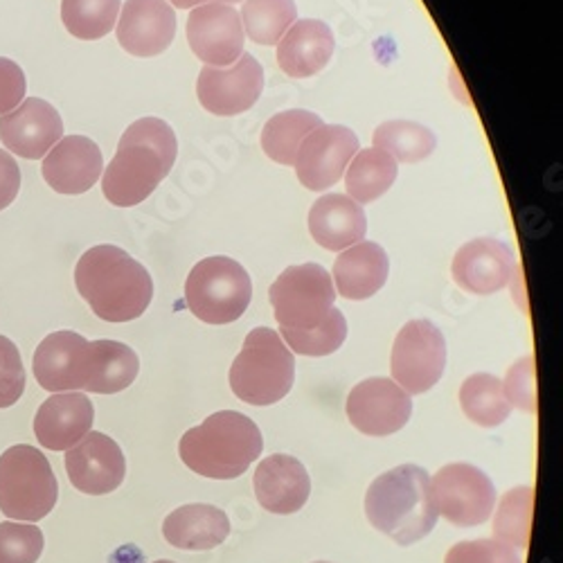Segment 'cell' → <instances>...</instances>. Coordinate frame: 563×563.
<instances>
[{
	"label": "cell",
	"mask_w": 563,
	"mask_h": 563,
	"mask_svg": "<svg viewBox=\"0 0 563 563\" xmlns=\"http://www.w3.org/2000/svg\"><path fill=\"white\" fill-rule=\"evenodd\" d=\"M176 154V135L165 120H135L122 133L118 152L104 169L102 192L107 201L118 208L143 203L169 176Z\"/></svg>",
	"instance_id": "cell-1"
},
{
	"label": "cell",
	"mask_w": 563,
	"mask_h": 563,
	"mask_svg": "<svg viewBox=\"0 0 563 563\" xmlns=\"http://www.w3.org/2000/svg\"><path fill=\"white\" fill-rule=\"evenodd\" d=\"M75 285L90 311L107 322L140 318L154 298L150 271L111 244L92 246L79 257Z\"/></svg>",
	"instance_id": "cell-2"
},
{
	"label": "cell",
	"mask_w": 563,
	"mask_h": 563,
	"mask_svg": "<svg viewBox=\"0 0 563 563\" xmlns=\"http://www.w3.org/2000/svg\"><path fill=\"white\" fill-rule=\"evenodd\" d=\"M365 514L372 528L397 545H412L429 537L438 523V509L427 468L401 464L382 474L365 494Z\"/></svg>",
	"instance_id": "cell-3"
},
{
	"label": "cell",
	"mask_w": 563,
	"mask_h": 563,
	"mask_svg": "<svg viewBox=\"0 0 563 563\" xmlns=\"http://www.w3.org/2000/svg\"><path fill=\"white\" fill-rule=\"evenodd\" d=\"M264 438L255 421L238 410L210 415L180 438L178 453L187 468L212 481L240 478L262 455Z\"/></svg>",
	"instance_id": "cell-4"
},
{
	"label": "cell",
	"mask_w": 563,
	"mask_h": 563,
	"mask_svg": "<svg viewBox=\"0 0 563 563\" xmlns=\"http://www.w3.org/2000/svg\"><path fill=\"white\" fill-rule=\"evenodd\" d=\"M296 361L287 343L268 327L253 330L230 367L234 397L251 406H273L291 393Z\"/></svg>",
	"instance_id": "cell-5"
},
{
	"label": "cell",
	"mask_w": 563,
	"mask_h": 563,
	"mask_svg": "<svg viewBox=\"0 0 563 563\" xmlns=\"http://www.w3.org/2000/svg\"><path fill=\"white\" fill-rule=\"evenodd\" d=\"M57 498L59 483L38 449L16 444L0 455V511L8 519L36 523L55 509Z\"/></svg>",
	"instance_id": "cell-6"
},
{
	"label": "cell",
	"mask_w": 563,
	"mask_h": 563,
	"mask_svg": "<svg viewBox=\"0 0 563 563\" xmlns=\"http://www.w3.org/2000/svg\"><path fill=\"white\" fill-rule=\"evenodd\" d=\"M253 298L251 275L230 257L217 255L201 260L185 282V302L208 324L240 320Z\"/></svg>",
	"instance_id": "cell-7"
},
{
	"label": "cell",
	"mask_w": 563,
	"mask_h": 563,
	"mask_svg": "<svg viewBox=\"0 0 563 563\" xmlns=\"http://www.w3.org/2000/svg\"><path fill=\"white\" fill-rule=\"evenodd\" d=\"M332 275L320 264L289 266L268 291L279 332H309L324 324L336 311Z\"/></svg>",
	"instance_id": "cell-8"
},
{
	"label": "cell",
	"mask_w": 563,
	"mask_h": 563,
	"mask_svg": "<svg viewBox=\"0 0 563 563\" xmlns=\"http://www.w3.org/2000/svg\"><path fill=\"white\" fill-rule=\"evenodd\" d=\"M446 367V341L431 320H410L393 345L395 384L408 395H424L440 384Z\"/></svg>",
	"instance_id": "cell-9"
},
{
	"label": "cell",
	"mask_w": 563,
	"mask_h": 563,
	"mask_svg": "<svg viewBox=\"0 0 563 563\" xmlns=\"http://www.w3.org/2000/svg\"><path fill=\"white\" fill-rule=\"evenodd\" d=\"M438 516L457 528H476L492 519L496 505L494 483L478 466L453 462L431 481Z\"/></svg>",
	"instance_id": "cell-10"
},
{
	"label": "cell",
	"mask_w": 563,
	"mask_h": 563,
	"mask_svg": "<svg viewBox=\"0 0 563 563\" xmlns=\"http://www.w3.org/2000/svg\"><path fill=\"white\" fill-rule=\"evenodd\" d=\"M358 152V137L343 124H322L311 131L296 156V174L311 192H324L341 180Z\"/></svg>",
	"instance_id": "cell-11"
},
{
	"label": "cell",
	"mask_w": 563,
	"mask_h": 563,
	"mask_svg": "<svg viewBox=\"0 0 563 563\" xmlns=\"http://www.w3.org/2000/svg\"><path fill=\"white\" fill-rule=\"evenodd\" d=\"M345 410L356 431L372 438H386L408 424L412 399L393 379L372 377L352 388Z\"/></svg>",
	"instance_id": "cell-12"
},
{
	"label": "cell",
	"mask_w": 563,
	"mask_h": 563,
	"mask_svg": "<svg viewBox=\"0 0 563 563\" xmlns=\"http://www.w3.org/2000/svg\"><path fill=\"white\" fill-rule=\"evenodd\" d=\"M264 90V68L260 62L244 53L238 62L225 68L203 66L197 96L206 111L214 115H240L246 113L262 96Z\"/></svg>",
	"instance_id": "cell-13"
},
{
	"label": "cell",
	"mask_w": 563,
	"mask_h": 563,
	"mask_svg": "<svg viewBox=\"0 0 563 563\" xmlns=\"http://www.w3.org/2000/svg\"><path fill=\"white\" fill-rule=\"evenodd\" d=\"M185 34L192 53L206 66L225 68L244 55V25L232 5L208 3L195 8Z\"/></svg>",
	"instance_id": "cell-14"
},
{
	"label": "cell",
	"mask_w": 563,
	"mask_h": 563,
	"mask_svg": "<svg viewBox=\"0 0 563 563\" xmlns=\"http://www.w3.org/2000/svg\"><path fill=\"white\" fill-rule=\"evenodd\" d=\"M66 472L75 489L88 496L115 492L126 476V460L115 440L90 431L66 451Z\"/></svg>",
	"instance_id": "cell-15"
},
{
	"label": "cell",
	"mask_w": 563,
	"mask_h": 563,
	"mask_svg": "<svg viewBox=\"0 0 563 563\" xmlns=\"http://www.w3.org/2000/svg\"><path fill=\"white\" fill-rule=\"evenodd\" d=\"M64 137L59 111L41 98H25L14 111L0 115V140L5 150L25 158H45Z\"/></svg>",
	"instance_id": "cell-16"
},
{
	"label": "cell",
	"mask_w": 563,
	"mask_h": 563,
	"mask_svg": "<svg viewBox=\"0 0 563 563\" xmlns=\"http://www.w3.org/2000/svg\"><path fill=\"white\" fill-rule=\"evenodd\" d=\"M32 367L43 390L55 395L84 390L90 372V343L75 332H55L36 347Z\"/></svg>",
	"instance_id": "cell-17"
},
{
	"label": "cell",
	"mask_w": 563,
	"mask_h": 563,
	"mask_svg": "<svg viewBox=\"0 0 563 563\" xmlns=\"http://www.w3.org/2000/svg\"><path fill=\"white\" fill-rule=\"evenodd\" d=\"M115 32L129 55L156 57L169 48L176 36V12L167 0H126Z\"/></svg>",
	"instance_id": "cell-18"
},
{
	"label": "cell",
	"mask_w": 563,
	"mask_h": 563,
	"mask_svg": "<svg viewBox=\"0 0 563 563\" xmlns=\"http://www.w3.org/2000/svg\"><path fill=\"white\" fill-rule=\"evenodd\" d=\"M104 172V158L98 147L86 135H68L45 154L41 174L59 195H84L100 180Z\"/></svg>",
	"instance_id": "cell-19"
},
{
	"label": "cell",
	"mask_w": 563,
	"mask_h": 563,
	"mask_svg": "<svg viewBox=\"0 0 563 563\" xmlns=\"http://www.w3.org/2000/svg\"><path fill=\"white\" fill-rule=\"evenodd\" d=\"M451 273L455 285L466 294L492 296L509 285L514 275V253L498 240H474L455 253Z\"/></svg>",
	"instance_id": "cell-20"
},
{
	"label": "cell",
	"mask_w": 563,
	"mask_h": 563,
	"mask_svg": "<svg viewBox=\"0 0 563 563\" xmlns=\"http://www.w3.org/2000/svg\"><path fill=\"white\" fill-rule=\"evenodd\" d=\"M96 419V408L84 393H57L45 399L34 417V435L48 451H68L84 440Z\"/></svg>",
	"instance_id": "cell-21"
},
{
	"label": "cell",
	"mask_w": 563,
	"mask_h": 563,
	"mask_svg": "<svg viewBox=\"0 0 563 563\" xmlns=\"http://www.w3.org/2000/svg\"><path fill=\"white\" fill-rule=\"evenodd\" d=\"M255 498L271 514H296L305 507L311 494L307 468L294 455H268L260 462L253 476Z\"/></svg>",
	"instance_id": "cell-22"
},
{
	"label": "cell",
	"mask_w": 563,
	"mask_h": 563,
	"mask_svg": "<svg viewBox=\"0 0 563 563\" xmlns=\"http://www.w3.org/2000/svg\"><path fill=\"white\" fill-rule=\"evenodd\" d=\"M334 34L316 19L296 21L277 43V64L289 77L305 79L320 73L334 55Z\"/></svg>",
	"instance_id": "cell-23"
},
{
	"label": "cell",
	"mask_w": 563,
	"mask_h": 563,
	"mask_svg": "<svg viewBox=\"0 0 563 563\" xmlns=\"http://www.w3.org/2000/svg\"><path fill=\"white\" fill-rule=\"evenodd\" d=\"M309 232L318 246L343 253L363 242L367 232L365 212L345 195H324L309 210Z\"/></svg>",
	"instance_id": "cell-24"
},
{
	"label": "cell",
	"mask_w": 563,
	"mask_h": 563,
	"mask_svg": "<svg viewBox=\"0 0 563 563\" xmlns=\"http://www.w3.org/2000/svg\"><path fill=\"white\" fill-rule=\"evenodd\" d=\"M390 260L374 242H358L345 249L334 264L336 289L347 300H367L386 285Z\"/></svg>",
	"instance_id": "cell-25"
},
{
	"label": "cell",
	"mask_w": 563,
	"mask_h": 563,
	"mask_svg": "<svg viewBox=\"0 0 563 563\" xmlns=\"http://www.w3.org/2000/svg\"><path fill=\"white\" fill-rule=\"evenodd\" d=\"M163 534L178 550H212L228 539L230 521L225 511L214 505H183L167 516Z\"/></svg>",
	"instance_id": "cell-26"
},
{
	"label": "cell",
	"mask_w": 563,
	"mask_h": 563,
	"mask_svg": "<svg viewBox=\"0 0 563 563\" xmlns=\"http://www.w3.org/2000/svg\"><path fill=\"white\" fill-rule=\"evenodd\" d=\"M140 372L137 354L120 341H92L90 343V372L86 393L115 395L126 390Z\"/></svg>",
	"instance_id": "cell-27"
},
{
	"label": "cell",
	"mask_w": 563,
	"mask_h": 563,
	"mask_svg": "<svg viewBox=\"0 0 563 563\" xmlns=\"http://www.w3.org/2000/svg\"><path fill=\"white\" fill-rule=\"evenodd\" d=\"M345 187L350 199L358 206H367L372 201L382 199L393 183L397 180V161L379 150H361L356 152L354 161L347 165Z\"/></svg>",
	"instance_id": "cell-28"
},
{
	"label": "cell",
	"mask_w": 563,
	"mask_h": 563,
	"mask_svg": "<svg viewBox=\"0 0 563 563\" xmlns=\"http://www.w3.org/2000/svg\"><path fill=\"white\" fill-rule=\"evenodd\" d=\"M322 126V120L309 111H285L273 115L262 131V150L279 165H294L305 137Z\"/></svg>",
	"instance_id": "cell-29"
},
{
	"label": "cell",
	"mask_w": 563,
	"mask_h": 563,
	"mask_svg": "<svg viewBox=\"0 0 563 563\" xmlns=\"http://www.w3.org/2000/svg\"><path fill=\"white\" fill-rule=\"evenodd\" d=\"M460 406L464 415L483 429H496L509 417V401L503 382L494 374H472L460 388Z\"/></svg>",
	"instance_id": "cell-30"
},
{
	"label": "cell",
	"mask_w": 563,
	"mask_h": 563,
	"mask_svg": "<svg viewBox=\"0 0 563 563\" xmlns=\"http://www.w3.org/2000/svg\"><path fill=\"white\" fill-rule=\"evenodd\" d=\"M438 140L431 129L408 120H393L374 131V150L399 163H419L435 152Z\"/></svg>",
	"instance_id": "cell-31"
},
{
	"label": "cell",
	"mask_w": 563,
	"mask_h": 563,
	"mask_svg": "<svg viewBox=\"0 0 563 563\" xmlns=\"http://www.w3.org/2000/svg\"><path fill=\"white\" fill-rule=\"evenodd\" d=\"M122 10V0H62V21L81 41L107 36Z\"/></svg>",
	"instance_id": "cell-32"
},
{
	"label": "cell",
	"mask_w": 563,
	"mask_h": 563,
	"mask_svg": "<svg viewBox=\"0 0 563 563\" xmlns=\"http://www.w3.org/2000/svg\"><path fill=\"white\" fill-rule=\"evenodd\" d=\"M296 16L294 0H246L242 8V25L260 45H277L296 23Z\"/></svg>",
	"instance_id": "cell-33"
},
{
	"label": "cell",
	"mask_w": 563,
	"mask_h": 563,
	"mask_svg": "<svg viewBox=\"0 0 563 563\" xmlns=\"http://www.w3.org/2000/svg\"><path fill=\"white\" fill-rule=\"evenodd\" d=\"M532 503H534L532 487H519L505 494L494 519L496 541L507 545H519L521 550L528 548L530 530H532Z\"/></svg>",
	"instance_id": "cell-34"
},
{
	"label": "cell",
	"mask_w": 563,
	"mask_h": 563,
	"mask_svg": "<svg viewBox=\"0 0 563 563\" xmlns=\"http://www.w3.org/2000/svg\"><path fill=\"white\" fill-rule=\"evenodd\" d=\"M345 339H347V320L339 309L324 324L316 327V330L300 332V334L282 332V341L287 343V347L302 356L334 354L345 343Z\"/></svg>",
	"instance_id": "cell-35"
},
{
	"label": "cell",
	"mask_w": 563,
	"mask_h": 563,
	"mask_svg": "<svg viewBox=\"0 0 563 563\" xmlns=\"http://www.w3.org/2000/svg\"><path fill=\"white\" fill-rule=\"evenodd\" d=\"M43 532L32 523H0V563H36L43 552Z\"/></svg>",
	"instance_id": "cell-36"
},
{
	"label": "cell",
	"mask_w": 563,
	"mask_h": 563,
	"mask_svg": "<svg viewBox=\"0 0 563 563\" xmlns=\"http://www.w3.org/2000/svg\"><path fill=\"white\" fill-rule=\"evenodd\" d=\"M444 563H523V556L519 550L496 539H478L453 545Z\"/></svg>",
	"instance_id": "cell-37"
},
{
	"label": "cell",
	"mask_w": 563,
	"mask_h": 563,
	"mask_svg": "<svg viewBox=\"0 0 563 563\" xmlns=\"http://www.w3.org/2000/svg\"><path fill=\"white\" fill-rule=\"evenodd\" d=\"M25 393V367L19 347L0 336V408L14 406Z\"/></svg>",
	"instance_id": "cell-38"
},
{
	"label": "cell",
	"mask_w": 563,
	"mask_h": 563,
	"mask_svg": "<svg viewBox=\"0 0 563 563\" xmlns=\"http://www.w3.org/2000/svg\"><path fill=\"white\" fill-rule=\"evenodd\" d=\"M509 406L521 408L526 412H537V367L534 356H523L507 372V382L503 384Z\"/></svg>",
	"instance_id": "cell-39"
},
{
	"label": "cell",
	"mask_w": 563,
	"mask_h": 563,
	"mask_svg": "<svg viewBox=\"0 0 563 563\" xmlns=\"http://www.w3.org/2000/svg\"><path fill=\"white\" fill-rule=\"evenodd\" d=\"M27 92V81L23 68L8 59L0 57V115L14 111Z\"/></svg>",
	"instance_id": "cell-40"
},
{
	"label": "cell",
	"mask_w": 563,
	"mask_h": 563,
	"mask_svg": "<svg viewBox=\"0 0 563 563\" xmlns=\"http://www.w3.org/2000/svg\"><path fill=\"white\" fill-rule=\"evenodd\" d=\"M21 190V169L12 154L0 150V210L14 203Z\"/></svg>",
	"instance_id": "cell-41"
},
{
	"label": "cell",
	"mask_w": 563,
	"mask_h": 563,
	"mask_svg": "<svg viewBox=\"0 0 563 563\" xmlns=\"http://www.w3.org/2000/svg\"><path fill=\"white\" fill-rule=\"evenodd\" d=\"M208 3L232 5V3H240V0H169V5H174V8H178V10H187V8H199V5H208Z\"/></svg>",
	"instance_id": "cell-42"
},
{
	"label": "cell",
	"mask_w": 563,
	"mask_h": 563,
	"mask_svg": "<svg viewBox=\"0 0 563 563\" xmlns=\"http://www.w3.org/2000/svg\"><path fill=\"white\" fill-rule=\"evenodd\" d=\"M154 563H174V561H167V559H161V561H154Z\"/></svg>",
	"instance_id": "cell-43"
},
{
	"label": "cell",
	"mask_w": 563,
	"mask_h": 563,
	"mask_svg": "<svg viewBox=\"0 0 563 563\" xmlns=\"http://www.w3.org/2000/svg\"><path fill=\"white\" fill-rule=\"evenodd\" d=\"M316 563H327V561H316Z\"/></svg>",
	"instance_id": "cell-44"
}]
</instances>
